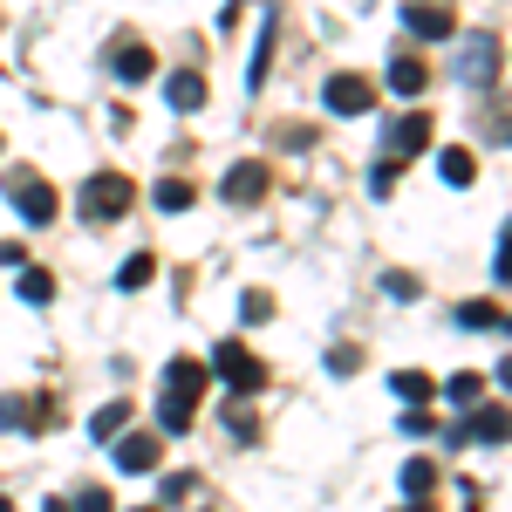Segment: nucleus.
Wrapping results in <instances>:
<instances>
[{"label": "nucleus", "instance_id": "72a5a7b5", "mask_svg": "<svg viewBox=\"0 0 512 512\" xmlns=\"http://www.w3.org/2000/svg\"><path fill=\"white\" fill-rule=\"evenodd\" d=\"M499 383H506V390H512V355H506V362H499Z\"/></svg>", "mask_w": 512, "mask_h": 512}, {"label": "nucleus", "instance_id": "f704fd0d", "mask_svg": "<svg viewBox=\"0 0 512 512\" xmlns=\"http://www.w3.org/2000/svg\"><path fill=\"white\" fill-rule=\"evenodd\" d=\"M41 512H69V499H48V506H41Z\"/></svg>", "mask_w": 512, "mask_h": 512}, {"label": "nucleus", "instance_id": "473e14b6", "mask_svg": "<svg viewBox=\"0 0 512 512\" xmlns=\"http://www.w3.org/2000/svg\"><path fill=\"white\" fill-rule=\"evenodd\" d=\"M0 267H28V253H21V239H0Z\"/></svg>", "mask_w": 512, "mask_h": 512}, {"label": "nucleus", "instance_id": "c9c22d12", "mask_svg": "<svg viewBox=\"0 0 512 512\" xmlns=\"http://www.w3.org/2000/svg\"><path fill=\"white\" fill-rule=\"evenodd\" d=\"M403 512H431V506H424V499H410V506H403Z\"/></svg>", "mask_w": 512, "mask_h": 512}, {"label": "nucleus", "instance_id": "6ab92c4d", "mask_svg": "<svg viewBox=\"0 0 512 512\" xmlns=\"http://www.w3.org/2000/svg\"><path fill=\"white\" fill-rule=\"evenodd\" d=\"M267 62H274V21H260V41H253V69H246V89L267 82Z\"/></svg>", "mask_w": 512, "mask_h": 512}, {"label": "nucleus", "instance_id": "c756f323", "mask_svg": "<svg viewBox=\"0 0 512 512\" xmlns=\"http://www.w3.org/2000/svg\"><path fill=\"white\" fill-rule=\"evenodd\" d=\"M431 431H437V417L424 410V403H417V410H403V437H431Z\"/></svg>", "mask_w": 512, "mask_h": 512}, {"label": "nucleus", "instance_id": "20e7f679", "mask_svg": "<svg viewBox=\"0 0 512 512\" xmlns=\"http://www.w3.org/2000/svg\"><path fill=\"white\" fill-rule=\"evenodd\" d=\"M7 198H14V212L28 226H55V212H62V198L48 192V178H35V171H14L7 178Z\"/></svg>", "mask_w": 512, "mask_h": 512}, {"label": "nucleus", "instance_id": "58836bf2", "mask_svg": "<svg viewBox=\"0 0 512 512\" xmlns=\"http://www.w3.org/2000/svg\"><path fill=\"white\" fill-rule=\"evenodd\" d=\"M506 328H512V321H506Z\"/></svg>", "mask_w": 512, "mask_h": 512}, {"label": "nucleus", "instance_id": "f3484780", "mask_svg": "<svg viewBox=\"0 0 512 512\" xmlns=\"http://www.w3.org/2000/svg\"><path fill=\"white\" fill-rule=\"evenodd\" d=\"M390 390L403 396L410 410H417V403H431V396H437V383H431V376H424V369H396V376H390Z\"/></svg>", "mask_w": 512, "mask_h": 512}, {"label": "nucleus", "instance_id": "4468645a", "mask_svg": "<svg viewBox=\"0 0 512 512\" xmlns=\"http://www.w3.org/2000/svg\"><path fill=\"white\" fill-rule=\"evenodd\" d=\"M110 62H117L123 82H151V76H158V55H151L144 41H117V55H110Z\"/></svg>", "mask_w": 512, "mask_h": 512}, {"label": "nucleus", "instance_id": "bb28decb", "mask_svg": "<svg viewBox=\"0 0 512 512\" xmlns=\"http://www.w3.org/2000/svg\"><path fill=\"white\" fill-rule=\"evenodd\" d=\"M355 369H362V349H349V342L328 349V376H355Z\"/></svg>", "mask_w": 512, "mask_h": 512}, {"label": "nucleus", "instance_id": "f03ea898", "mask_svg": "<svg viewBox=\"0 0 512 512\" xmlns=\"http://www.w3.org/2000/svg\"><path fill=\"white\" fill-rule=\"evenodd\" d=\"M130 198H137V185H130L123 171H96V178L82 185L76 205H82V219H89V226H110V219L130 212Z\"/></svg>", "mask_w": 512, "mask_h": 512}, {"label": "nucleus", "instance_id": "b1692460", "mask_svg": "<svg viewBox=\"0 0 512 512\" xmlns=\"http://www.w3.org/2000/svg\"><path fill=\"white\" fill-rule=\"evenodd\" d=\"M458 328H499V308L492 301H465L458 308Z\"/></svg>", "mask_w": 512, "mask_h": 512}, {"label": "nucleus", "instance_id": "2eb2a0df", "mask_svg": "<svg viewBox=\"0 0 512 512\" xmlns=\"http://www.w3.org/2000/svg\"><path fill=\"white\" fill-rule=\"evenodd\" d=\"M164 103H171L178 117H192V110H205V76H192V69H178V76L164 82Z\"/></svg>", "mask_w": 512, "mask_h": 512}, {"label": "nucleus", "instance_id": "c85d7f7f", "mask_svg": "<svg viewBox=\"0 0 512 512\" xmlns=\"http://www.w3.org/2000/svg\"><path fill=\"white\" fill-rule=\"evenodd\" d=\"M492 280L512 287V226H506V239H499V253H492Z\"/></svg>", "mask_w": 512, "mask_h": 512}, {"label": "nucleus", "instance_id": "f8f14e48", "mask_svg": "<svg viewBox=\"0 0 512 512\" xmlns=\"http://www.w3.org/2000/svg\"><path fill=\"white\" fill-rule=\"evenodd\" d=\"M117 465H123V472H158V437H151V431H123Z\"/></svg>", "mask_w": 512, "mask_h": 512}, {"label": "nucleus", "instance_id": "5701e85b", "mask_svg": "<svg viewBox=\"0 0 512 512\" xmlns=\"http://www.w3.org/2000/svg\"><path fill=\"white\" fill-rule=\"evenodd\" d=\"M478 390H485V376H472V369H465V376H451V383H444V396H451V403H458V410H472V403H478Z\"/></svg>", "mask_w": 512, "mask_h": 512}, {"label": "nucleus", "instance_id": "393cba45", "mask_svg": "<svg viewBox=\"0 0 512 512\" xmlns=\"http://www.w3.org/2000/svg\"><path fill=\"white\" fill-rule=\"evenodd\" d=\"M151 274H158V260H151V253H130V260H123V287H144V280H151Z\"/></svg>", "mask_w": 512, "mask_h": 512}, {"label": "nucleus", "instance_id": "aec40b11", "mask_svg": "<svg viewBox=\"0 0 512 512\" xmlns=\"http://www.w3.org/2000/svg\"><path fill=\"white\" fill-rule=\"evenodd\" d=\"M431 485H437V465H431V458H410V465H403V492H410V499H424Z\"/></svg>", "mask_w": 512, "mask_h": 512}, {"label": "nucleus", "instance_id": "7ed1b4c3", "mask_svg": "<svg viewBox=\"0 0 512 512\" xmlns=\"http://www.w3.org/2000/svg\"><path fill=\"white\" fill-rule=\"evenodd\" d=\"M212 376H219L226 390H239V396L267 390V362L246 349V342H219V349H212Z\"/></svg>", "mask_w": 512, "mask_h": 512}, {"label": "nucleus", "instance_id": "0eeeda50", "mask_svg": "<svg viewBox=\"0 0 512 512\" xmlns=\"http://www.w3.org/2000/svg\"><path fill=\"white\" fill-rule=\"evenodd\" d=\"M403 28H410L417 41H451L458 14H451L444 0H410V7H403Z\"/></svg>", "mask_w": 512, "mask_h": 512}, {"label": "nucleus", "instance_id": "6e6552de", "mask_svg": "<svg viewBox=\"0 0 512 512\" xmlns=\"http://www.w3.org/2000/svg\"><path fill=\"white\" fill-rule=\"evenodd\" d=\"M267 185H274V171H267L260 158H246V164H233V171H226V185H219V192H226V205H260V198H267Z\"/></svg>", "mask_w": 512, "mask_h": 512}, {"label": "nucleus", "instance_id": "9b49d317", "mask_svg": "<svg viewBox=\"0 0 512 512\" xmlns=\"http://www.w3.org/2000/svg\"><path fill=\"white\" fill-rule=\"evenodd\" d=\"M424 144H431V117H424V110H410V117H396V123H390V158H396V164L417 158Z\"/></svg>", "mask_w": 512, "mask_h": 512}, {"label": "nucleus", "instance_id": "ddd939ff", "mask_svg": "<svg viewBox=\"0 0 512 512\" xmlns=\"http://www.w3.org/2000/svg\"><path fill=\"white\" fill-rule=\"evenodd\" d=\"M437 178H444L451 192H465V185L478 178V158L465 151V144H444V151H437Z\"/></svg>", "mask_w": 512, "mask_h": 512}, {"label": "nucleus", "instance_id": "39448f33", "mask_svg": "<svg viewBox=\"0 0 512 512\" xmlns=\"http://www.w3.org/2000/svg\"><path fill=\"white\" fill-rule=\"evenodd\" d=\"M451 76L465 82V89H485V82L499 76V41L492 35H465L458 55H451Z\"/></svg>", "mask_w": 512, "mask_h": 512}, {"label": "nucleus", "instance_id": "a211bd4d", "mask_svg": "<svg viewBox=\"0 0 512 512\" xmlns=\"http://www.w3.org/2000/svg\"><path fill=\"white\" fill-rule=\"evenodd\" d=\"M21 301H28V308H48V301H55V274H48V267H21Z\"/></svg>", "mask_w": 512, "mask_h": 512}, {"label": "nucleus", "instance_id": "423d86ee", "mask_svg": "<svg viewBox=\"0 0 512 512\" xmlns=\"http://www.w3.org/2000/svg\"><path fill=\"white\" fill-rule=\"evenodd\" d=\"M451 451H458V444H506L512 437V410L506 403H472V424H451Z\"/></svg>", "mask_w": 512, "mask_h": 512}, {"label": "nucleus", "instance_id": "7c9ffc66", "mask_svg": "<svg viewBox=\"0 0 512 512\" xmlns=\"http://www.w3.org/2000/svg\"><path fill=\"white\" fill-rule=\"evenodd\" d=\"M383 294L390 301H417V274H383Z\"/></svg>", "mask_w": 512, "mask_h": 512}, {"label": "nucleus", "instance_id": "dca6fc26", "mask_svg": "<svg viewBox=\"0 0 512 512\" xmlns=\"http://www.w3.org/2000/svg\"><path fill=\"white\" fill-rule=\"evenodd\" d=\"M424 82H431V69H424L417 55H396L390 62V89L396 96H424Z\"/></svg>", "mask_w": 512, "mask_h": 512}, {"label": "nucleus", "instance_id": "2f4dec72", "mask_svg": "<svg viewBox=\"0 0 512 512\" xmlns=\"http://www.w3.org/2000/svg\"><path fill=\"white\" fill-rule=\"evenodd\" d=\"M239 315H246V321H253V328H260V321L274 315V301H267V294H246V301H239Z\"/></svg>", "mask_w": 512, "mask_h": 512}, {"label": "nucleus", "instance_id": "9d476101", "mask_svg": "<svg viewBox=\"0 0 512 512\" xmlns=\"http://www.w3.org/2000/svg\"><path fill=\"white\" fill-rule=\"evenodd\" d=\"M55 410L48 396H0V431H48Z\"/></svg>", "mask_w": 512, "mask_h": 512}, {"label": "nucleus", "instance_id": "4c0bfd02", "mask_svg": "<svg viewBox=\"0 0 512 512\" xmlns=\"http://www.w3.org/2000/svg\"><path fill=\"white\" fill-rule=\"evenodd\" d=\"M137 512H158V506H137Z\"/></svg>", "mask_w": 512, "mask_h": 512}, {"label": "nucleus", "instance_id": "412c9836", "mask_svg": "<svg viewBox=\"0 0 512 512\" xmlns=\"http://www.w3.org/2000/svg\"><path fill=\"white\" fill-rule=\"evenodd\" d=\"M123 424H130V403H103V410L89 417V437H117Z\"/></svg>", "mask_w": 512, "mask_h": 512}, {"label": "nucleus", "instance_id": "e433bc0d", "mask_svg": "<svg viewBox=\"0 0 512 512\" xmlns=\"http://www.w3.org/2000/svg\"><path fill=\"white\" fill-rule=\"evenodd\" d=\"M0 512H14V506H7V499H0Z\"/></svg>", "mask_w": 512, "mask_h": 512}, {"label": "nucleus", "instance_id": "a878e982", "mask_svg": "<svg viewBox=\"0 0 512 512\" xmlns=\"http://www.w3.org/2000/svg\"><path fill=\"white\" fill-rule=\"evenodd\" d=\"M396 178H403V164H396V158H383L376 171H369V192H376V198H390V192H396Z\"/></svg>", "mask_w": 512, "mask_h": 512}, {"label": "nucleus", "instance_id": "cd10ccee", "mask_svg": "<svg viewBox=\"0 0 512 512\" xmlns=\"http://www.w3.org/2000/svg\"><path fill=\"white\" fill-rule=\"evenodd\" d=\"M69 512H117V499L103 492V485H89V492H76V506Z\"/></svg>", "mask_w": 512, "mask_h": 512}, {"label": "nucleus", "instance_id": "1a4fd4ad", "mask_svg": "<svg viewBox=\"0 0 512 512\" xmlns=\"http://www.w3.org/2000/svg\"><path fill=\"white\" fill-rule=\"evenodd\" d=\"M321 103H328L335 117H362V110H376V89H369L362 76H328Z\"/></svg>", "mask_w": 512, "mask_h": 512}, {"label": "nucleus", "instance_id": "4be33fe9", "mask_svg": "<svg viewBox=\"0 0 512 512\" xmlns=\"http://www.w3.org/2000/svg\"><path fill=\"white\" fill-rule=\"evenodd\" d=\"M151 198H158V212H192V185L185 178H164Z\"/></svg>", "mask_w": 512, "mask_h": 512}, {"label": "nucleus", "instance_id": "f257e3e1", "mask_svg": "<svg viewBox=\"0 0 512 512\" xmlns=\"http://www.w3.org/2000/svg\"><path fill=\"white\" fill-rule=\"evenodd\" d=\"M205 383H212V369L205 362H192V355H178L171 369H164V403H158V424L164 431H192V410H198V396H205Z\"/></svg>", "mask_w": 512, "mask_h": 512}]
</instances>
